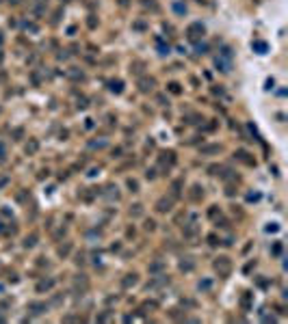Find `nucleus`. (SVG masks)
Instances as JSON below:
<instances>
[{
    "mask_svg": "<svg viewBox=\"0 0 288 324\" xmlns=\"http://www.w3.org/2000/svg\"><path fill=\"white\" fill-rule=\"evenodd\" d=\"M11 2H19V0H11Z\"/></svg>",
    "mask_w": 288,
    "mask_h": 324,
    "instance_id": "1",
    "label": "nucleus"
}]
</instances>
